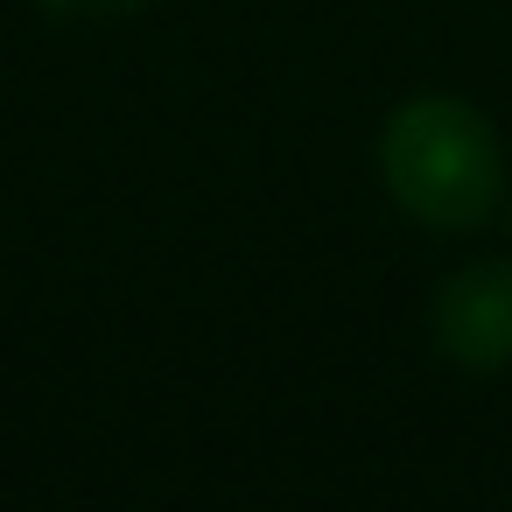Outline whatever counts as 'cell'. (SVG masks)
Listing matches in <instances>:
<instances>
[{
    "label": "cell",
    "instance_id": "6da1fadb",
    "mask_svg": "<svg viewBox=\"0 0 512 512\" xmlns=\"http://www.w3.org/2000/svg\"><path fill=\"white\" fill-rule=\"evenodd\" d=\"M379 176H386V197L428 225V232H477L505 190V155H498V134L477 106L463 99H407L386 134H379Z\"/></svg>",
    "mask_w": 512,
    "mask_h": 512
},
{
    "label": "cell",
    "instance_id": "3957f363",
    "mask_svg": "<svg viewBox=\"0 0 512 512\" xmlns=\"http://www.w3.org/2000/svg\"><path fill=\"white\" fill-rule=\"evenodd\" d=\"M43 15H57V22H127V15H141L148 0H36Z\"/></svg>",
    "mask_w": 512,
    "mask_h": 512
},
{
    "label": "cell",
    "instance_id": "7a4b0ae2",
    "mask_svg": "<svg viewBox=\"0 0 512 512\" xmlns=\"http://www.w3.org/2000/svg\"><path fill=\"white\" fill-rule=\"evenodd\" d=\"M435 344L456 365H512V267L470 260L435 288Z\"/></svg>",
    "mask_w": 512,
    "mask_h": 512
}]
</instances>
